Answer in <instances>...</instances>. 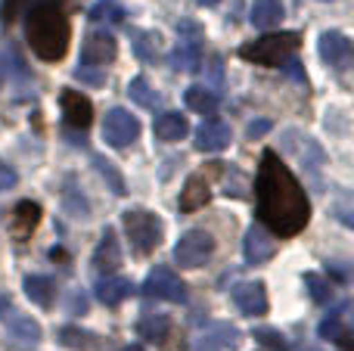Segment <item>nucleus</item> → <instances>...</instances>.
I'll list each match as a JSON object with an SVG mask.
<instances>
[{
    "label": "nucleus",
    "instance_id": "obj_19",
    "mask_svg": "<svg viewBox=\"0 0 354 351\" xmlns=\"http://www.w3.org/2000/svg\"><path fill=\"white\" fill-rule=\"evenodd\" d=\"M22 290L37 308H50V305H53L56 283L50 277H44V274H28V277L22 280Z\"/></svg>",
    "mask_w": 354,
    "mask_h": 351
},
{
    "label": "nucleus",
    "instance_id": "obj_44",
    "mask_svg": "<svg viewBox=\"0 0 354 351\" xmlns=\"http://www.w3.org/2000/svg\"><path fill=\"white\" fill-rule=\"evenodd\" d=\"M3 81H6V68H3V62H0V87H3Z\"/></svg>",
    "mask_w": 354,
    "mask_h": 351
},
{
    "label": "nucleus",
    "instance_id": "obj_24",
    "mask_svg": "<svg viewBox=\"0 0 354 351\" xmlns=\"http://www.w3.org/2000/svg\"><path fill=\"white\" fill-rule=\"evenodd\" d=\"M137 333H140L147 342H165L168 333H171V321H168L165 314L140 317V323H137Z\"/></svg>",
    "mask_w": 354,
    "mask_h": 351
},
{
    "label": "nucleus",
    "instance_id": "obj_16",
    "mask_svg": "<svg viewBox=\"0 0 354 351\" xmlns=\"http://www.w3.org/2000/svg\"><path fill=\"white\" fill-rule=\"evenodd\" d=\"M345 311H348V305H336V308L330 311V317L320 323V336L330 342H339L345 351H351L354 339H351V327L345 323Z\"/></svg>",
    "mask_w": 354,
    "mask_h": 351
},
{
    "label": "nucleus",
    "instance_id": "obj_32",
    "mask_svg": "<svg viewBox=\"0 0 354 351\" xmlns=\"http://www.w3.org/2000/svg\"><path fill=\"white\" fill-rule=\"evenodd\" d=\"M75 78L87 87H106V72L100 66H84V62H81V66L75 68Z\"/></svg>",
    "mask_w": 354,
    "mask_h": 351
},
{
    "label": "nucleus",
    "instance_id": "obj_42",
    "mask_svg": "<svg viewBox=\"0 0 354 351\" xmlns=\"http://www.w3.org/2000/svg\"><path fill=\"white\" fill-rule=\"evenodd\" d=\"M6 311H10V296L0 292V317H6Z\"/></svg>",
    "mask_w": 354,
    "mask_h": 351
},
{
    "label": "nucleus",
    "instance_id": "obj_14",
    "mask_svg": "<svg viewBox=\"0 0 354 351\" xmlns=\"http://www.w3.org/2000/svg\"><path fill=\"white\" fill-rule=\"evenodd\" d=\"M134 292V286H131L128 277H122V274H103V277L97 280V298L103 305H109V308H115V305H122L124 298Z\"/></svg>",
    "mask_w": 354,
    "mask_h": 351
},
{
    "label": "nucleus",
    "instance_id": "obj_28",
    "mask_svg": "<svg viewBox=\"0 0 354 351\" xmlns=\"http://www.w3.org/2000/svg\"><path fill=\"white\" fill-rule=\"evenodd\" d=\"M134 50L143 62H156L162 50V37L156 31H140V35H134Z\"/></svg>",
    "mask_w": 354,
    "mask_h": 351
},
{
    "label": "nucleus",
    "instance_id": "obj_43",
    "mask_svg": "<svg viewBox=\"0 0 354 351\" xmlns=\"http://www.w3.org/2000/svg\"><path fill=\"white\" fill-rule=\"evenodd\" d=\"M50 258H53V261H66V255H62V249H50Z\"/></svg>",
    "mask_w": 354,
    "mask_h": 351
},
{
    "label": "nucleus",
    "instance_id": "obj_45",
    "mask_svg": "<svg viewBox=\"0 0 354 351\" xmlns=\"http://www.w3.org/2000/svg\"><path fill=\"white\" fill-rule=\"evenodd\" d=\"M124 351H143L140 345H128V348H124Z\"/></svg>",
    "mask_w": 354,
    "mask_h": 351
},
{
    "label": "nucleus",
    "instance_id": "obj_17",
    "mask_svg": "<svg viewBox=\"0 0 354 351\" xmlns=\"http://www.w3.org/2000/svg\"><path fill=\"white\" fill-rule=\"evenodd\" d=\"M122 267V249H118L115 230H106L100 240L97 252H93V271L97 274H115Z\"/></svg>",
    "mask_w": 354,
    "mask_h": 351
},
{
    "label": "nucleus",
    "instance_id": "obj_33",
    "mask_svg": "<svg viewBox=\"0 0 354 351\" xmlns=\"http://www.w3.org/2000/svg\"><path fill=\"white\" fill-rule=\"evenodd\" d=\"M255 342H261L268 351H289L286 339H283L277 330H255Z\"/></svg>",
    "mask_w": 354,
    "mask_h": 351
},
{
    "label": "nucleus",
    "instance_id": "obj_6",
    "mask_svg": "<svg viewBox=\"0 0 354 351\" xmlns=\"http://www.w3.org/2000/svg\"><path fill=\"white\" fill-rule=\"evenodd\" d=\"M143 296L147 298H159V302H174V305H183L187 302V286L183 280L177 277L171 267H153L143 283Z\"/></svg>",
    "mask_w": 354,
    "mask_h": 351
},
{
    "label": "nucleus",
    "instance_id": "obj_18",
    "mask_svg": "<svg viewBox=\"0 0 354 351\" xmlns=\"http://www.w3.org/2000/svg\"><path fill=\"white\" fill-rule=\"evenodd\" d=\"M37 221H41V205L31 202V199L16 202V209H12V236H16L19 243L28 240V236L35 234Z\"/></svg>",
    "mask_w": 354,
    "mask_h": 351
},
{
    "label": "nucleus",
    "instance_id": "obj_27",
    "mask_svg": "<svg viewBox=\"0 0 354 351\" xmlns=\"http://www.w3.org/2000/svg\"><path fill=\"white\" fill-rule=\"evenodd\" d=\"M128 97H131V103L143 106V109H156V106H159V93L149 87L147 78H134V81H131V84H128Z\"/></svg>",
    "mask_w": 354,
    "mask_h": 351
},
{
    "label": "nucleus",
    "instance_id": "obj_1",
    "mask_svg": "<svg viewBox=\"0 0 354 351\" xmlns=\"http://www.w3.org/2000/svg\"><path fill=\"white\" fill-rule=\"evenodd\" d=\"M255 205L261 227H270L280 236H295L305 230L311 218V202L305 196V187L299 184L289 165L277 153H264L255 178Z\"/></svg>",
    "mask_w": 354,
    "mask_h": 351
},
{
    "label": "nucleus",
    "instance_id": "obj_31",
    "mask_svg": "<svg viewBox=\"0 0 354 351\" xmlns=\"http://www.w3.org/2000/svg\"><path fill=\"white\" fill-rule=\"evenodd\" d=\"M93 168H97V171L103 174V180L109 184V190H112V193L124 196V180H122V171H118V168L112 165L109 159H103V155H93Z\"/></svg>",
    "mask_w": 354,
    "mask_h": 351
},
{
    "label": "nucleus",
    "instance_id": "obj_25",
    "mask_svg": "<svg viewBox=\"0 0 354 351\" xmlns=\"http://www.w3.org/2000/svg\"><path fill=\"white\" fill-rule=\"evenodd\" d=\"M183 99H187V106H189L193 112H199V115H212V112L218 109V97H214L208 87H202V84L189 87Z\"/></svg>",
    "mask_w": 354,
    "mask_h": 351
},
{
    "label": "nucleus",
    "instance_id": "obj_4",
    "mask_svg": "<svg viewBox=\"0 0 354 351\" xmlns=\"http://www.w3.org/2000/svg\"><path fill=\"white\" fill-rule=\"evenodd\" d=\"M122 227L124 234H128L131 246L137 249L140 255H149L156 246L162 243V234H165V227H162V221L153 215V211H143V209H131L122 215Z\"/></svg>",
    "mask_w": 354,
    "mask_h": 351
},
{
    "label": "nucleus",
    "instance_id": "obj_29",
    "mask_svg": "<svg viewBox=\"0 0 354 351\" xmlns=\"http://www.w3.org/2000/svg\"><path fill=\"white\" fill-rule=\"evenodd\" d=\"M10 333L16 336L19 342H37L41 339V323L31 321V317H25V314H16L10 321Z\"/></svg>",
    "mask_w": 354,
    "mask_h": 351
},
{
    "label": "nucleus",
    "instance_id": "obj_38",
    "mask_svg": "<svg viewBox=\"0 0 354 351\" xmlns=\"http://www.w3.org/2000/svg\"><path fill=\"white\" fill-rule=\"evenodd\" d=\"M221 348H224V345H221V342L214 339V336L208 333V330H205V333L199 336V339L193 342V351H221Z\"/></svg>",
    "mask_w": 354,
    "mask_h": 351
},
{
    "label": "nucleus",
    "instance_id": "obj_3",
    "mask_svg": "<svg viewBox=\"0 0 354 351\" xmlns=\"http://www.w3.org/2000/svg\"><path fill=\"white\" fill-rule=\"evenodd\" d=\"M301 37L295 31H277V35H264L258 41H249L239 47V56L245 62H258V66H286L292 56H299Z\"/></svg>",
    "mask_w": 354,
    "mask_h": 351
},
{
    "label": "nucleus",
    "instance_id": "obj_13",
    "mask_svg": "<svg viewBox=\"0 0 354 351\" xmlns=\"http://www.w3.org/2000/svg\"><path fill=\"white\" fill-rule=\"evenodd\" d=\"M193 143L199 153H218V149H224L230 143V128L224 122H214V118L212 122H202L193 134Z\"/></svg>",
    "mask_w": 354,
    "mask_h": 351
},
{
    "label": "nucleus",
    "instance_id": "obj_39",
    "mask_svg": "<svg viewBox=\"0 0 354 351\" xmlns=\"http://www.w3.org/2000/svg\"><path fill=\"white\" fill-rule=\"evenodd\" d=\"M68 302H72V305H68V311H72V314H87V296H84V290H75Z\"/></svg>",
    "mask_w": 354,
    "mask_h": 351
},
{
    "label": "nucleus",
    "instance_id": "obj_15",
    "mask_svg": "<svg viewBox=\"0 0 354 351\" xmlns=\"http://www.w3.org/2000/svg\"><path fill=\"white\" fill-rule=\"evenodd\" d=\"M212 199V187H208V178L205 174H193V178L183 184V190H180V199H177V209L180 211H199L202 205Z\"/></svg>",
    "mask_w": 354,
    "mask_h": 351
},
{
    "label": "nucleus",
    "instance_id": "obj_8",
    "mask_svg": "<svg viewBox=\"0 0 354 351\" xmlns=\"http://www.w3.org/2000/svg\"><path fill=\"white\" fill-rule=\"evenodd\" d=\"M59 109H62V122H66L68 131H87V128H91L93 103L84 97V93L66 87V91L59 93Z\"/></svg>",
    "mask_w": 354,
    "mask_h": 351
},
{
    "label": "nucleus",
    "instance_id": "obj_7",
    "mask_svg": "<svg viewBox=\"0 0 354 351\" xmlns=\"http://www.w3.org/2000/svg\"><path fill=\"white\" fill-rule=\"evenodd\" d=\"M103 137L109 146L124 149L140 137V118L131 115L128 109H112L106 112V122H103Z\"/></svg>",
    "mask_w": 354,
    "mask_h": 351
},
{
    "label": "nucleus",
    "instance_id": "obj_11",
    "mask_svg": "<svg viewBox=\"0 0 354 351\" xmlns=\"http://www.w3.org/2000/svg\"><path fill=\"white\" fill-rule=\"evenodd\" d=\"M233 302H236L239 314H245V317L268 314V292H264V283H258V280L239 283L236 290H233Z\"/></svg>",
    "mask_w": 354,
    "mask_h": 351
},
{
    "label": "nucleus",
    "instance_id": "obj_30",
    "mask_svg": "<svg viewBox=\"0 0 354 351\" xmlns=\"http://www.w3.org/2000/svg\"><path fill=\"white\" fill-rule=\"evenodd\" d=\"M305 286H308V296L314 298L317 305H330L333 302V283L320 274H305Z\"/></svg>",
    "mask_w": 354,
    "mask_h": 351
},
{
    "label": "nucleus",
    "instance_id": "obj_2",
    "mask_svg": "<svg viewBox=\"0 0 354 351\" xmlns=\"http://www.w3.org/2000/svg\"><path fill=\"white\" fill-rule=\"evenodd\" d=\"M25 37H28V47L37 59L59 62L68 53L72 28H68L66 12L56 3H37L25 16Z\"/></svg>",
    "mask_w": 354,
    "mask_h": 351
},
{
    "label": "nucleus",
    "instance_id": "obj_36",
    "mask_svg": "<svg viewBox=\"0 0 354 351\" xmlns=\"http://www.w3.org/2000/svg\"><path fill=\"white\" fill-rule=\"evenodd\" d=\"M19 184V178H16V171H12L6 162H0V193H6V190H12V187Z\"/></svg>",
    "mask_w": 354,
    "mask_h": 351
},
{
    "label": "nucleus",
    "instance_id": "obj_20",
    "mask_svg": "<svg viewBox=\"0 0 354 351\" xmlns=\"http://www.w3.org/2000/svg\"><path fill=\"white\" fill-rule=\"evenodd\" d=\"M156 137H159L162 143H177V140H183V137L189 134V124H187V118L180 115V112H165V115H159L156 118Z\"/></svg>",
    "mask_w": 354,
    "mask_h": 351
},
{
    "label": "nucleus",
    "instance_id": "obj_40",
    "mask_svg": "<svg viewBox=\"0 0 354 351\" xmlns=\"http://www.w3.org/2000/svg\"><path fill=\"white\" fill-rule=\"evenodd\" d=\"M177 35L189 37V41H199V25H196L193 19H180V22H177Z\"/></svg>",
    "mask_w": 354,
    "mask_h": 351
},
{
    "label": "nucleus",
    "instance_id": "obj_23",
    "mask_svg": "<svg viewBox=\"0 0 354 351\" xmlns=\"http://www.w3.org/2000/svg\"><path fill=\"white\" fill-rule=\"evenodd\" d=\"M59 342L66 348H75V351H91V348L103 345V339H100V336L87 333V330H81V327H62L59 330Z\"/></svg>",
    "mask_w": 354,
    "mask_h": 351
},
{
    "label": "nucleus",
    "instance_id": "obj_22",
    "mask_svg": "<svg viewBox=\"0 0 354 351\" xmlns=\"http://www.w3.org/2000/svg\"><path fill=\"white\" fill-rule=\"evenodd\" d=\"M171 66L177 72H196L202 66V44L199 41H183L174 47L171 53Z\"/></svg>",
    "mask_w": 354,
    "mask_h": 351
},
{
    "label": "nucleus",
    "instance_id": "obj_41",
    "mask_svg": "<svg viewBox=\"0 0 354 351\" xmlns=\"http://www.w3.org/2000/svg\"><path fill=\"white\" fill-rule=\"evenodd\" d=\"M289 66V72H292V78L299 81V84H305V68H301V62H299V56H292V59L286 62Z\"/></svg>",
    "mask_w": 354,
    "mask_h": 351
},
{
    "label": "nucleus",
    "instance_id": "obj_26",
    "mask_svg": "<svg viewBox=\"0 0 354 351\" xmlns=\"http://www.w3.org/2000/svg\"><path fill=\"white\" fill-rule=\"evenodd\" d=\"M91 19L93 22H106V25H118L124 22V6L118 0H97L91 6Z\"/></svg>",
    "mask_w": 354,
    "mask_h": 351
},
{
    "label": "nucleus",
    "instance_id": "obj_9",
    "mask_svg": "<svg viewBox=\"0 0 354 351\" xmlns=\"http://www.w3.org/2000/svg\"><path fill=\"white\" fill-rule=\"evenodd\" d=\"M317 47H320V56H324L326 66L339 68V72H345L354 59V44L342 35V31H324Z\"/></svg>",
    "mask_w": 354,
    "mask_h": 351
},
{
    "label": "nucleus",
    "instance_id": "obj_37",
    "mask_svg": "<svg viewBox=\"0 0 354 351\" xmlns=\"http://www.w3.org/2000/svg\"><path fill=\"white\" fill-rule=\"evenodd\" d=\"M25 6V0H6L3 3V10H0V19H3L6 25H12L16 22V16H19V10Z\"/></svg>",
    "mask_w": 354,
    "mask_h": 351
},
{
    "label": "nucleus",
    "instance_id": "obj_21",
    "mask_svg": "<svg viewBox=\"0 0 354 351\" xmlns=\"http://www.w3.org/2000/svg\"><path fill=\"white\" fill-rule=\"evenodd\" d=\"M283 16H286L283 0H255V3H252V12H249L255 28H274V25L283 22Z\"/></svg>",
    "mask_w": 354,
    "mask_h": 351
},
{
    "label": "nucleus",
    "instance_id": "obj_10",
    "mask_svg": "<svg viewBox=\"0 0 354 351\" xmlns=\"http://www.w3.org/2000/svg\"><path fill=\"white\" fill-rule=\"evenodd\" d=\"M115 56H118V44H115V37L109 35V31H93V35H87V41H84V47H81V62L84 66H109V62H115Z\"/></svg>",
    "mask_w": 354,
    "mask_h": 351
},
{
    "label": "nucleus",
    "instance_id": "obj_12",
    "mask_svg": "<svg viewBox=\"0 0 354 351\" xmlns=\"http://www.w3.org/2000/svg\"><path fill=\"white\" fill-rule=\"evenodd\" d=\"M243 252H245V261L258 267V265H268V261L274 258V252H277V243L270 240V234L261 227V224H255V227H249V230H245Z\"/></svg>",
    "mask_w": 354,
    "mask_h": 351
},
{
    "label": "nucleus",
    "instance_id": "obj_5",
    "mask_svg": "<svg viewBox=\"0 0 354 351\" xmlns=\"http://www.w3.org/2000/svg\"><path fill=\"white\" fill-rule=\"evenodd\" d=\"M212 255H214V236L208 234V230H187L174 246V261L183 267V271H193V267L208 265Z\"/></svg>",
    "mask_w": 354,
    "mask_h": 351
},
{
    "label": "nucleus",
    "instance_id": "obj_34",
    "mask_svg": "<svg viewBox=\"0 0 354 351\" xmlns=\"http://www.w3.org/2000/svg\"><path fill=\"white\" fill-rule=\"evenodd\" d=\"M224 193L227 196H245V174L239 171V168H227Z\"/></svg>",
    "mask_w": 354,
    "mask_h": 351
},
{
    "label": "nucleus",
    "instance_id": "obj_35",
    "mask_svg": "<svg viewBox=\"0 0 354 351\" xmlns=\"http://www.w3.org/2000/svg\"><path fill=\"white\" fill-rule=\"evenodd\" d=\"M270 128H274V124H270L268 118H255V122H249V128H245V137H249V140H258V137H264Z\"/></svg>",
    "mask_w": 354,
    "mask_h": 351
}]
</instances>
